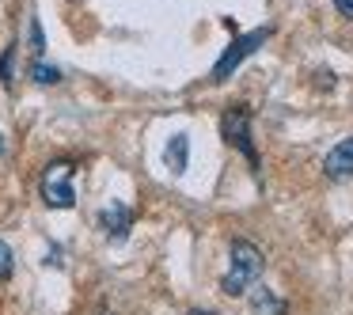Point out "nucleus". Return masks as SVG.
<instances>
[{"label":"nucleus","instance_id":"1","mask_svg":"<svg viewBox=\"0 0 353 315\" xmlns=\"http://www.w3.org/2000/svg\"><path fill=\"white\" fill-rule=\"evenodd\" d=\"M259 274H262V251L254 243H247V239H236V243H232V270L224 274L221 292L243 296V292L259 281Z\"/></svg>","mask_w":353,"mask_h":315},{"label":"nucleus","instance_id":"2","mask_svg":"<svg viewBox=\"0 0 353 315\" xmlns=\"http://www.w3.org/2000/svg\"><path fill=\"white\" fill-rule=\"evenodd\" d=\"M72 167L69 160H54L46 171H42V198H46L50 209H72L77 205V190H72Z\"/></svg>","mask_w":353,"mask_h":315},{"label":"nucleus","instance_id":"3","mask_svg":"<svg viewBox=\"0 0 353 315\" xmlns=\"http://www.w3.org/2000/svg\"><path fill=\"white\" fill-rule=\"evenodd\" d=\"M221 133H224V141L228 145H236L239 152L247 156V160L259 167V156H254V145H251V114H247V107H232V110H224V118H221Z\"/></svg>","mask_w":353,"mask_h":315},{"label":"nucleus","instance_id":"4","mask_svg":"<svg viewBox=\"0 0 353 315\" xmlns=\"http://www.w3.org/2000/svg\"><path fill=\"white\" fill-rule=\"evenodd\" d=\"M266 39H270V27H262V31H251V34H243V39L232 42V50L221 57V61H216V69H213V80H216V84H221V80H228V72L236 69V65L243 61L247 54H254V50H259Z\"/></svg>","mask_w":353,"mask_h":315},{"label":"nucleus","instance_id":"5","mask_svg":"<svg viewBox=\"0 0 353 315\" xmlns=\"http://www.w3.org/2000/svg\"><path fill=\"white\" fill-rule=\"evenodd\" d=\"M130 224H133V213L122 205V201H110V205L99 213V228L107 232L110 239H125L130 236Z\"/></svg>","mask_w":353,"mask_h":315},{"label":"nucleus","instance_id":"6","mask_svg":"<svg viewBox=\"0 0 353 315\" xmlns=\"http://www.w3.org/2000/svg\"><path fill=\"white\" fill-rule=\"evenodd\" d=\"M323 171H327L330 179H350L353 175V137L338 141V145L330 148L327 160H323Z\"/></svg>","mask_w":353,"mask_h":315},{"label":"nucleus","instance_id":"7","mask_svg":"<svg viewBox=\"0 0 353 315\" xmlns=\"http://www.w3.org/2000/svg\"><path fill=\"white\" fill-rule=\"evenodd\" d=\"M186 156H190V141L179 133V137H171V145H168V163H171V171L175 175H183L186 171Z\"/></svg>","mask_w":353,"mask_h":315},{"label":"nucleus","instance_id":"8","mask_svg":"<svg viewBox=\"0 0 353 315\" xmlns=\"http://www.w3.org/2000/svg\"><path fill=\"white\" fill-rule=\"evenodd\" d=\"M251 307H254V312H259V315H281V300H274V296H270L266 289H262V292H254Z\"/></svg>","mask_w":353,"mask_h":315},{"label":"nucleus","instance_id":"9","mask_svg":"<svg viewBox=\"0 0 353 315\" xmlns=\"http://www.w3.org/2000/svg\"><path fill=\"white\" fill-rule=\"evenodd\" d=\"M31 77L39 80V84H57V80H61V72H57L54 65H46V61H34L31 65Z\"/></svg>","mask_w":353,"mask_h":315},{"label":"nucleus","instance_id":"10","mask_svg":"<svg viewBox=\"0 0 353 315\" xmlns=\"http://www.w3.org/2000/svg\"><path fill=\"white\" fill-rule=\"evenodd\" d=\"M12 266H16V262H12V247L0 239V281H8L12 277Z\"/></svg>","mask_w":353,"mask_h":315},{"label":"nucleus","instance_id":"11","mask_svg":"<svg viewBox=\"0 0 353 315\" xmlns=\"http://www.w3.org/2000/svg\"><path fill=\"white\" fill-rule=\"evenodd\" d=\"M12 61H16V54H12V50L0 57V80H4V84H12Z\"/></svg>","mask_w":353,"mask_h":315},{"label":"nucleus","instance_id":"12","mask_svg":"<svg viewBox=\"0 0 353 315\" xmlns=\"http://www.w3.org/2000/svg\"><path fill=\"white\" fill-rule=\"evenodd\" d=\"M31 46H34V54H42V31H39V23H31Z\"/></svg>","mask_w":353,"mask_h":315},{"label":"nucleus","instance_id":"13","mask_svg":"<svg viewBox=\"0 0 353 315\" xmlns=\"http://www.w3.org/2000/svg\"><path fill=\"white\" fill-rule=\"evenodd\" d=\"M338 4V12H342V16H353V0H334Z\"/></svg>","mask_w":353,"mask_h":315},{"label":"nucleus","instance_id":"14","mask_svg":"<svg viewBox=\"0 0 353 315\" xmlns=\"http://www.w3.org/2000/svg\"><path fill=\"white\" fill-rule=\"evenodd\" d=\"M0 156H4V137H0Z\"/></svg>","mask_w":353,"mask_h":315},{"label":"nucleus","instance_id":"15","mask_svg":"<svg viewBox=\"0 0 353 315\" xmlns=\"http://www.w3.org/2000/svg\"><path fill=\"white\" fill-rule=\"evenodd\" d=\"M194 315H209V312H194Z\"/></svg>","mask_w":353,"mask_h":315}]
</instances>
